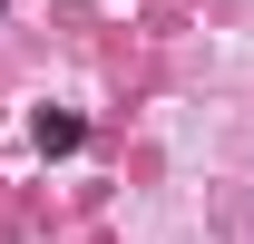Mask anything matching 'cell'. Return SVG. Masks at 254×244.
<instances>
[{"mask_svg": "<svg viewBox=\"0 0 254 244\" xmlns=\"http://www.w3.org/2000/svg\"><path fill=\"white\" fill-rule=\"evenodd\" d=\"M78 137H88V127L68 118V108H39V156H68V147H78Z\"/></svg>", "mask_w": 254, "mask_h": 244, "instance_id": "1", "label": "cell"}]
</instances>
